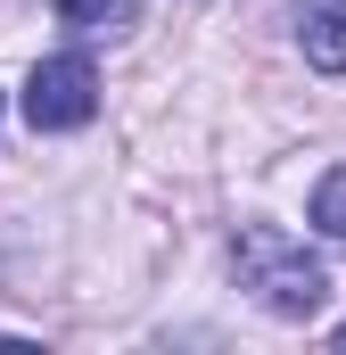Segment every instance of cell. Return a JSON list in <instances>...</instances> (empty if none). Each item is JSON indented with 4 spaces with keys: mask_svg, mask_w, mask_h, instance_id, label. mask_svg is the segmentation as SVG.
<instances>
[{
    "mask_svg": "<svg viewBox=\"0 0 346 355\" xmlns=\"http://www.w3.org/2000/svg\"><path fill=\"white\" fill-rule=\"evenodd\" d=\"M231 272H239V289L256 297L264 314H280V322H313V314L330 306L322 257H313L305 240H289L280 223H239V232H231Z\"/></svg>",
    "mask_w": 346,
    "mask_h": 355,
    "instance_id": "cell-1",
    "label": "cell"
},
{
    "mask_svg": "<svg viewBox=\"0 0 346 355\" xmlns=\"http://www.w3.org/2000/svg\"><path fill=\"white\" fill-rule=\"evenodd\" d=\"M99 116V67L91 50H58L25 75V124L33 132H83Z\"/></svg>",
    "mask_w": 346,
    "mask_h": 355,
    "instance_id": "cell-2",
    "label": "cell"
},
{
    "mask_svg": "<svg viewBox=\"0 0 346 355\" xmlns=\"http://www.w3.org/2000/svg\"><path fill=\"white\" fill-rule=\"evenodd\" d=\"M297 42H305V58H313L322 75H346V8H313V17L297 25Z\"/></svg>",
    "mask_w": 346,
    "mask_h": 355,
    "instance_id": "cell-3",
    "label": "cell"
},
{
    "mask_svg": "<svg viewBox=\"0 0 346 355\" xmlns=\"http://www.w3.org/2000/svg\"><path fill=\"white\" fill-rule=\"evenodd\" d=\"M305 223H313L322 240H338V248H346V166H330V174L313 182V198H305Z\"/></svg>",
    "mask_w": 346,
    "mask_h": 355,
    "instance_id": "cell-4",
    "label": "cell"
},
{
    "mask_svg": "<svg viewBox=\"0 0 346 355\" xmlns=\"http://www.w3.org/2000/svg\"><path fill=\"white\" fill-rule=\"evenodd\" d=\"M58 17L75 33H107V25H124V0H58Z\"/></svg>",
    "mask_w": 346,
    "mask_h": 355,
    "instance_id": "cell-5",
    "label": "cell"
},
{
    "mask_svg": "<svg viewBox=\"0 0 346 355\" xmlns=\"http://www.w3.org/2000/svg\"><path fill=\"white\" fill-rule=\"evenodd\" d=\"M338 347H346V322H338Z\"/></svg>",
    "mask_w": 346,
    "mask_h": 355,
    "instance_id": "cell-6",
    "label": "cell"
}]
</instances>
